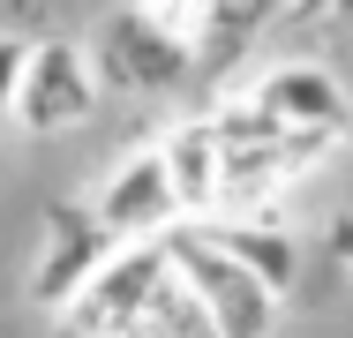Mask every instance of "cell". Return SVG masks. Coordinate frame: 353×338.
<instances>
[{
	"label": "cell",
	"instance_id": "6da1fadb",
	"mask_svg": "<svg viewBox=\"0 0 353 338\" xmlns=\"http://www.w3.org/2000/svg\"><path fill=\"white\" fill-rule=\"evenodd\" d=\"M61 338H218V324L188 293V278L173 270V248L158 233V241L105 248V264L61 308Z\"/></svg>",
	"mask_w": 353,
	"mask_h": 338
},
{
	"label": "cell",
	"instance_id": "7a4b0ae2",
	"mask_svg": "<svg viewBox=\"0 0 353 338\" xmlns=\"http://www.w3.org/2000/svg\"><path fill=\"white\" fill-rule=\"evenodd\" d=\"M165 248H173V270L188 278V293L203 301V316L218 324V338H271L279 331V293L241 264L203 218H181L165 233Z\"/></svg>",
	"mask_w": 353,
	"mask_h": 338
},
{
	"label": "cell",
	"instance_id": "3957f363",
	"mask_svg": "<svg viewBox=\"0 0 353 338\" xmlns=\"http://www.w3.org/2000/svg\"><path fill=\"white\" fill-rule=\"evenodd\" d=\"M90 68H98V83H113V90H128V98H165V90H181L196 68H203V46L188 38V30H173L158 8H113L105 23H98V46H90Z\"/></svg>",
	"mask_w": 353,
	"mask_h": 338
},
{
	"label": "cell",
	"instance_id": "277c9868",
	"mask_svg": "<svg viewBox=\"0 0 353 338\" xmlns=\"http://www.w3.org/2000/svg\"><path fill=\"white\" fill-rule=\"evenodd\" d=\"M98 68L75 38H38L23 46V75H15V128L23 135H68L98 113Z\"/></svg>",
	"mask_w": 353,
	"mask_h": 338
},
{
	"label": "cell",
	"instance_id": "5b68a950",
	"mask_svg": "<svg viewBox=\"0 0 353 338\" xmlns=\"http://www.w3.org/2000/svg\"><path fill=\"white\" fill-rule=\"evenodd\" d=\"M233 106H241V113H256L263 128L308 135V143H339V135H346V121H353L346 83H339L323 61H279V68H263V75H256Z\"/></svg>",
	"mask_w": 353,
	"mask_h": 338
},
{
	"label": "cell",
	"instance_id": "8992f818",
	"mask_svg": "<svg viewBox=\"0 0 353 338\" xmlns=\"http://www.w3.org/2000/svg\"><path fill=\"white\" fill-rule=\"evenodd\" d=\"M90 218H98L113 241H158V233H173V226H181V203H173V181H165L158 143H150V150H128V158L98 181Z\"/></svg>",
	"mask_w": 353,
	"mask_h": 338
},
{
	"label": "cell",
	"instance_id": "52a82bcc",
	"mask_svg": "<svg viewBox=\"0 0 353 338\" xmlns=\"http://www.w3.org/2000/svg\"><path fill=\"white\" fill-rule=\"evenodd\" d=\"M105 248H113V233L90 218V203H53V218H46V256H38V270H30V301L68 308L75 286L105 264Z\"/></svg>",
	"mask_w": 353,
	"mask_h": 338
},
{
	"label": "cell",
	"instance_id": "ba28073f",
	"mask_svg": "<svg viewBox=\"0 0 353 338\" xmlns=\"http://www.w3.org/2000/svg\"><path fill=\"white\" fill-rule=\"evenodd\" d=\"M158 158H165V181H173L181 218H218V203H225V143H218L211 113L173 121L158 135Z\"/></svg>",
	"mask_w": 353,
	"mask_h": 338
},
{
	"label": "cell",
	"instance_id": "9c48e42d",
	"mask_svg": "<svg viewBox=\"0 0 353 338\" xmlns=\"http://www.w3.org/2000/svg\"><path fill=\"white\" fill-rule=\"evenodd\" d=\"M203 226H211V233H218V241H225L248 270H256L279 301L293 293V278H301V241H293L285 226H271V218H263V226H241V218H225V210H218V218H203Z\"/></svg>",
	"mask_w": 353,
	"mask_h": 338
},
{
	"label": "cell",
	"instance_id": "30bf717a",
	"mask_svg": "<svg viewBox=\"0 0 353 338\" xmlns=\"http://www.w3.org/2000/svg\"><path fill=\"white\" fill-rule=\"evenodd\" d=\"M188 8H196V38H203V53L248 46L256 30L285 23V0H188Z\"/></svg>",
	"mask_w": 353,
	"mask_h": 338
},
{
	"label": "cell",
	"instance_id": "8fae6325",
	"mask_svg": "<svg viewBox=\"0 0 353 338\" xmlns=\"http://www.w3.org/2000/svg\"><path fill=\"white\" fill-rule=\"evenodd\" d=\"M15 75H23V38H0V128L15 113Z\"/></svg>",
	"mask_w": 353,
	"mask_h": 338
},
{
	"label": "cell",
	"instance_id": "7c38bea8",
	"mask_svg": "<svg viewBox=\"0 0 353 338\" xmlns=\"http://www.w3.org/2000/svg\"><path fill=\"white\" fill-rule=\"evenodd\" d=\"M308 15H346V0H285V23H308Z\"/></svg>",
	"mask_w": 353,
	"mask_h": 338
},
{
	"label": "cell",
	"instance_id": "4fadbf2b",
	"mask_svg": "<svg viewBox=\"0 0 353 338\" xmlns=\"http://www.w3.org/2000/svg\"><path fill=\"white\" fill-rule=\"evenodd\" d=\"M339 256H353V226H339Z\"/></svg>",
	"mask_w": 353,
	"mask_h": 338
}]
</instances>
